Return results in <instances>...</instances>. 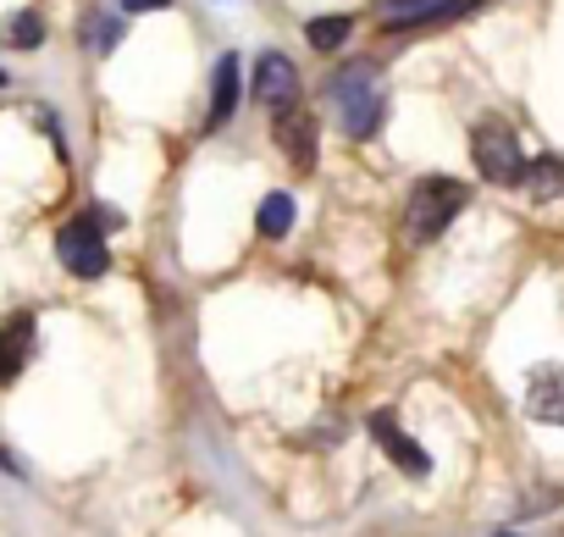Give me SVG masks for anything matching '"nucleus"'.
I'll return each mask as SVG.
<instances>
[{"mask_svg":"<svg viewBox=\"0 0 564 537\" xmlns=\"http://www.w3.org/2000/svg\"><path fill=\"white\" fill-rule=\"evenodd\" d=\"M349 34H355L349 18H316V23H305V40L316 51H338V45H349Z\"/></svg>","mask_w":564,"mask_h":537,"instance_id":"obj_15","label":"nucleus"},{"mask_svg":"<svg viewBox=\"0 0 564 537\" xmlns=\"http://www.w3.org/2000/svg\"><path fill=\"white\" fill-rule=\"evenodd\" d=\"M254 227H260V238H282V233L294 227V200H289V194H265Z\"/></svg>","mask_w":564,"mask_h":537,"instance_id":"obj_12","label":"nucleus"},{"mask_svg":"<svg viewBox=\"0 0 564 537\" xmlns=\"http://www.w3.org/2000/svg\"><path fill=\"white\" fill-rule=\"evenodd\" d=\"M254 100L271 106V111H289L300 100V67L282 56V51H265L254 62Z\"/></svg>","mask_w":564,"mask_h":537,"instance_id":"obj_5","label":"nucleus"},{"mask_svg":"<svg viewBox=\"0 0 564 537\" xmlns=\"http://www.w3.org/2000/svg\"><path fill=\"white\" fill-rule=\"evenodd\" d=\"M371 78H377V67H371V62H355V67H344V73L327 84V95H333L338 106H349L355 95H366V89H371Z\"/></svg>","mask_w":564,"mask_h":537,"instance_id":"obj_14","label":"nucleus"},{"mask_svg":"<svg viewBox=\"0 0 564 537\" xmlns=\"http://www.w3.org/2000/svg\"><path fill=\"white\" fill-rule=\"evenodd\" d=\"M520 183H525L531 200H553V194H564V161H558V155H542V161L525 167Z\"/></svg>","mask_w":564,"mask_h":537,"instance_id":"obj_11","label":"nucleus"},{"mask_svg":"<svg viewBox=\"0 0 564 537\" xmlns=\"http://www.w3.org/2000/svg\"><path fill=\"white\" fill-rule=\"evenodd\" d=\"M172 0H122V12H166Z\"/></svg>","mask_w":564,"mask_h":537,"instance_id":"obj_17","label":"nucleus"},{"mask_svg":"<svg viewBox=\"0 0 564 537\" xmlns=\"http://www.w3.org/2000/svg\"><path fill=\"white\" fill-rule=\"evenodd\" d=\"M465 200H470V189L459 183V178H421L415 189H410V205H404V216H410V238H437L459 211H465Z\"/></svg>","mask_w":564,"mask_h":537,"instance_id":"obj_1","label":"nucleus"},{"mask_svg":"<svg viewBox=\"0 0 564 537\" xmlns=\"http://www.w3.org/2000/svg\"><path fill=\"white\" fill-rule=\"evenodd\" d=\"M344 111V133L349 139H371L377 128H382V111H388V100L377 95V89H366V95H355L349 106H338Z\"/></svg>","mask_w":564,"mask_h":537,"instance_id":"obj_10","label":"nucleus"},{"mask_svg":"<svg viewBox=\"0 0 564 537\" xmlns=\"http://www.w3.org/2000/svg\"><path fill=\"white\" fill-rule=\"evenodd\" d=\"M520 410L542 427H564V366L558 361H542L525 372V394H520Z\"/></svg>","mask_w":564,"mask_h":537,"instance_id":"obj_4","label":"nucleus"},{"mask_svg":"<svg viewBox=\"0 0 564 537\" xmlns=\"http://www.w3.org/2000/svg\"><path fill=\"white\" fill-rule=\"evenodd\" d=\"M84 40H89V51H100V56H106V51H117L122 23H117V18H89V23H84Z\"/></svg>","mask_w":564,"mask_h":537,"instance_id":"obj_16","label":"nucleus"},{"mask_svg":"<svg viewBox=\"0 0 564 537\" xmlns=\"http://www.w3.org/2000/svg\"><path fill=\"white\" fill-rule=\"evenodd\" d=\"M371 438H377V449H382L404 476H432V454H426V449H421V443H415V438L388 416V410H377V416H371Z\"/></svg>","mask_w":564,"mask_h":537,"instance_id":"obj_6","label":"nucleus"},{"mask_svg":"<svg viewBox=\"0 0 564 537\" xmlns=\"http://www.w3.org/2000/svg\"><path fill=\"white\" fill-rule=\"evenodd\" d=\"M470 161H476V172H481L487 183H520V178H525L514 128H503V122H492V117L470 128Z\"/></svg>","mask_w":564,"mask_h":537,"instance_id":"obj_2","label":"nucleus"},{"mask_svg":"<svg viewBox=\"0 0 564 537\" xmlns=\"http://www.w3.org/2000/svg\"><path fill=\"white\" fill-rule=\"evenodd\" d=\"M276 144H282V155H289L300 172H311L316 167V117L311 111H300V106H289V111H276Z\"/></svg>","mask_w":564,"mask_h":537,"instance_id":"obj_7","label":"nucleus"},{"mask_svg":"<svg viewBox=\"0 0 564 537\" xmlns=\"http://www.w3.org/2000/svg\"><path fill=\"white\" fill-rule=\"evenodd\" d=\"M7 45L12 51H40L45 45V18L40 12H12L7 18Z\"/></svg>","mask_w":564,"mask_h":537,"instance_id":"obj_13","label":"nucleus"},{"mask_svg":"<svg viewBox=\"0 0 564 537\" xmlns=\"http://www.w3.org/2000/svg\"><path fill=\"white\" fill-rule=\"evenodd\" d=\"M498 537H509V531H498Z\"/></svg>","mask_w":564,"mask_h":537,"instance_id":"obj_20","label":"nucleus"},{"mask_svg":"<svg viewBox=\"0 0 564 537\" xmlns=\"http://www.w3.org/2000/svg\"><path fill=\"white\" fill-rule=\"evenodd\" d=\"M0 84H7V73H0Z\"/></svg>","mask_w":564,"mask_h":537,"instance_id":"obj_19","label":"nucleus"},{"mask_svg":"<svg viewBox=\"0 0 564 537\" xmlns=\"http://www.w3.org/2000/svg\"><path fill=\"white\" fill-rule=\"evenodd\" d=\"M56 255H62V266H67L73 278H106V266H111L106 227H100L89 211H78V216L56 233Z\"/></svg>","mask_w":564,"mask_h":537,"instance_id":"obj_3","label":"nucleus"},{"mask_svg":"<svg viewBox=\"0 0 564 537\" xmlns=\"http://www.w3.org/2000/svg\"><path fill=\"white\" fill-rule=\"evenodd\" d=\"M399 7H415V0H388V12H399Z\"/></svg>","mask_w":564,"mask_h":537,"instance_id":"obj_18","label":"nucleus"},{"mask_svg":"<svg viewBox=\"0 0 564 537\" xmlns=\"http://www.w3.org/2000/svg\"><path fill=\"white\" fill-rule=\"evenodd\" d=\"M232 106H238V56H221L216 78H210V117H205V128H221L232 117Z\"/></svg>","mask_w":564,"mask_h":537,"instance_id":"obj_9","label":"nucleus"},{"mask_svg":"<svg viewBox=\"0 0 564 537\" xmlns=\"http://www.w3.org/2000/svg\"><path fill=\"white\" fill-rule=\"evenodd\" d=\"M29 361H34V311H18L0 327V388H12Z\"/></svg>","mask_w":564,"mask_h":537,"instance_id":"obj_8","label":"nucleus"}]
</instances>
